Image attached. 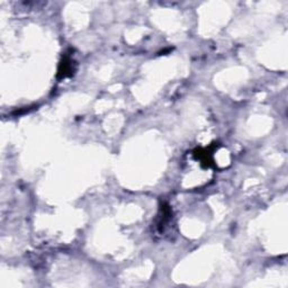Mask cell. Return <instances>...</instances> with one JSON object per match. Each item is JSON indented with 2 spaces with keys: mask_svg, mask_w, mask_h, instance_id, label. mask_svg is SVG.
Wrapping results in <instances>:
<instances>
[{
  "mask_svg": "<svg viewBox=\"0 0 288 288\" xmlns=\"http://www.w3.org/2000/svg\"><path fill=\"white\" fill-rule=\"evenodd\" d=\"M74 71H76V63L70 55L65 54L59 65V69H57V78L65 79L67 77H71Z\"/></svg>",
  "mask_w": 288,
  "mask_h": 288,
  "instance_id": "2",
  "label": "cell"
},
{
  "mask_svg": "<svg viewBox=\"0 0 288 288\" xmlns=\"http://www.w3.org/2000/svg\"><path fill=\"white\" fill-rule=\"evenodd\" d=\"M216 144L213 143L209 148H199L196 149L194 151V157L199 160L200 163L203 164L205 168L214 166V163H213V151H214L215 148H217Z\"/></svg>",
  "mask_w": 288,
  "mask_h": 288,
  "instance_id": "1",
  "label": "cell"
}]
</instances>
